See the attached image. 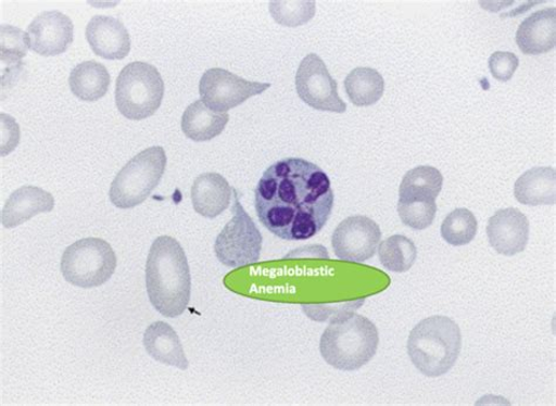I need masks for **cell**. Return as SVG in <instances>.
<instances>
[{
	"label": "cell",
	"mask_w": 556,
	"mask_h": 406,
	"mask_svg": "<svg viewBox=\"0 0 556 406\" xmlns=\"http://www.w3.org/2000/svg\"><path fill=\"white\" fill-rule=\"evenodd\" d=\"M0 60L3 65H11L21 63L23 58L27 54L30 48V38L27 33H24L18 27L11 25L0 26Z\"/></svg>",
	"instance_id": "4316f807"
},
{
	"label": "cell",
	"mask_w": 556,
	"mask_h": 406,
	"mask_svg": "<svg viewBox=\"0 0 556 406\" xmlns=\"http://www.w3.org/2000/svg\"><path fill=\"white\" fill-rule=\"evenodd\" d=\"M442 173L431 166L408 170L400 187V201H435L443 190Z\"/></svg>",
	"instance_id": "603a6c76"
},
{
	"label": "cell",
	"mask_w": 556,
	"mask_h": 406,
	"mask_svg": "<svg viewBox=\"0 0 556 406\" xmlns=\"http://www.w3.org/2000/svg\"><path fill=\"white\" fill-rule=\"evenodd\" d=\"M233 216L217 236L214 252L219 263L237 269L258 263L263 238L252 217L242 207L237 190H233Z\"/></svg>",
	"instance_id": "ba28073f"
},
{
	"label": "cell",
	"mask_w": 556,
	"mask_h": 406,
	"mask_svg": "<svg viewBox=\"0 0 556 406\" xmlns=\"http://www.w3.org/2000/svg\"><path fill=\"white\" fill-rule=\"evenodd\" d=\"M269 11L276 23L296 27L309 23L316 13L315 2H271Z\"/></svg>",
	"instance_id": "484cf974"
},
{
	"label": "cell",
	"mask_w": 556,
	"mask_h": 406,
	"mask_svg": "<svg viewBox=\"0 0 556 406\" xmlns=\"http://www.w3.org/2000/svg\"><path fill=\"white\" fill-rule=\"evenodd\" d=\"M165 83L157 68L135 62L123 68L115 86V104L125 118L143 120L160 109Z\"/></svg>",
	"instance_id": "5b68a950"
},
{
	"label": "cell",
	"mask_w": 556,
	"mask_h": 406,
	"mask_svg": "<svg viewBox=\"0 0 556 406\" xmlns=\"http://www.w3.org/2000/svg\"><path fill=\"white\" fill-rule=\"evenodd\" d=\"M492 249L505 256H515L526 250L530 240V221L517 208L494 213L488 225Z\"/></svg>",
	"instance_id": "4fadbf2b"
},
{
	"label": "cell",
	"mask_w": 556,
	"mask_h": 406,
	"mask_svg": "<svg viewBox=\"0 0 556 406\" xmlns=\"http://www.w3.org/2000/svg\"><path fill=\"white\" fill-rule=\"evenodd\" d=\"M334 194L327 173L301 157H289L263 173L255 190L260 223L286 241L314 238L331 216Z\"/></svg>",
	"instance_id": "6da1fadb"
},
{
	"label": "cell",
	"mask_w": 556,
	"mask_h": 406,
	"mask_svg": "<svg viewBox=\"0 0 556 406\" xmlns=\"http://www.w3.org/2000/svg\"><path fill=\"white\" fill-rule=\"evenodd\" d=\"M382 230L368 216H350L332 234L334 255L346 263L363 264L377 252Z\"/></svg>",
	"instance_id": "8fae6325"
},
{
	"label": "cell",
	"mask_w": 556,
	"mask_h": 406,
	"mask_svg": "<svg viewBox=\"0 0 556 406\" xmlns=\"http://www.w3.org/2000/svg\"><path fill=\"white\" fill-rule=\"evenodd\" d=\"M232 193V188L219 174H201L192 187L194 211L207 219H214L229 207Z\"/></svg>",
	"instance_id": "e0dca14e"
},
{
	"label": "cell",
	"mask_w": 556,
	"mask_h": 406,
	"mask_svg": "<svg viewBox=\"0 0 556 406\" xmlns=\"http://www.w3.org/2000/svg\"><path fill=\"white\" fill-rule=\"evenodd\" d=\"M54 208V198L42 188L24 186L7 200L0 215L5 228H16L40 213H50Z\"/></svg>",
	"instance_id": "9a60e30c"
},
{
	"label": "cell",
	"mask_w": 556,
	"mask_h": 406,
	"mask_svg": "<svg viewBox=\"0 0 556 406\" xmlns=\"http://www.w3.org/2000/svg\"><path fill=\"white\" fill-rule=\"evenodd\" d=\"M380 264L390 271L405 272L412 269L417 259V246L403 236H393L379 244Z\"/></svg>",
	"instance_id": "cb8c5ba5"
},
{
	"label": "cell",
	"mask_w": 556,
	"mask_h": 406,
	"mask_svg": "<svg viewBox=\"0 0 556 406\" xmlns=\"http://www.w3.org/2000/svg\"><path fill=\"white\" fill-rule=\"evenodd\" d=\"M73 94L83 101H97L104 97L111 85L108 68L97 62H84L72 69L68 78Z\"/></svg>",
	"instance_id": "44dd1931"
},
{
	"label": "cell",
	"mask_w": 556,
	"mask_h": 406,
	"mask_svg": "<svg viewBox=\"0 0 556 406\" xmlns=\"http://www.w3.org/2000/svg\"><path fill=\"white\" fill-rule=\"evenodd\" d=\"M116 264L118 261L109 242L89 238L67 246L61 269L68 283L90 289L106 283L112 278Z\"/></svg>",
	"instance_id": "52a82bcc"
},
{
	"label": "cell",
	"mask_w": 556,
	"mask_h": 406,
	"mask_svg": "<svg viewBox=\"0 0 556 406\" xmlns=\"http://www.w3.org/2000/svg\"><path fill=\"white\" fill-rule=\"evenodd\" d=\"M75 26L61 11H47L37 16L27 27L30 49L43 56L63 54L73 41Z\"/></svg>",
	"instance_id": "7c38bea8"
},
{
	"label": "cell",
	"mask_w": 556,
	"mask_h": 406,
	"mask_svg": "<svg viewBox=\"0 0 556 406\" xmlns=\"http://www.w3.org/2000/svg\"><path fill=\"white\" fill-rule=\"evenodd\" d=\"M443 239L451 245H466L473 241L478 231L475 214L466 208L450 213L441 228Z\"/></svg>",
	"instance_id": "d4e9b609"
},
{
	"label": "cell",
	"mask_w": 556,
	"mask_h": 406,
	"mask_svg": "<svg viewBox=\"0 0 556 406\" xmlns=\"http://www.w3.org/2000/svg\"><path fill=\"white\" fill-rule=\"evenodd\" d=\"M462 332L446 316H431L420 321L407 341V354L414 366L428 377L447 373L459 357Z\"/></svg>",
	"instance_id": "277c9868"
},
{
	"label": "cell",
	"mask_w": 556,
	"mask_h": 406,
	"mask_svg": "<svg viewBox=\"0 0 556 406\" xmlns=\"http://www.w3.org/2000/svg\"><path fill=\"white\" fill-rule=\"evenodd\" d=\"M86 39L92 51L108 61H122L130 51L127 28L114 17L94 16L87 24Z\"/></svg>",
	"instance_id": "5bb4252c"
},
{
	"label": "cell",
	"mask_w": 556,
	"mask_h": 406,
	"mask_svg": "<svg viewBox=\"0 0 556 406\" xmlns=\"http://www.w3.org/2000/svg\"><path fill=\"white\" fill-rule=\"evenodd\" d=\"M378 344L377 327L354 313L331 321L320 338L319 352L334 369L356 371L375 357Z\"/></svg>",
	"instance_id": "3957f363"
},
{
	"label": "cell",
	"mask_w": 556,
	"mask_h": 406,
	"mask_svg": "<svg viewBox=\"0 0 556 406\" xmlns=\"http://www.w3.org/2000/svg\"><path fill=\"white\" fill-rule=\"evenodd\" d=\"M515 196L526 206L555 205V169L534 167L523 173L515 185Z\"/></svg>",
	"instance_id": "d6986e66"
},
{
	"label": "cell",
	"mask_w": 556,
	"mask_h": 406,
	"mask_svg": "<svg viewBox=\"0 0 556 406\" xmlns=\"http://www.w3.org/2000/svg\"><path fill=\"white\" fill-rule=\"evenodd\" d=\"M143 346L146 352L161 365L181 370H187L189 367L178 333L166 322L157 321L146 329Z\"/></svg>",
	"instance_id": "ac0fdd59"
},
{
	"label": "cell",
	"mask_w": 556,
	"mask_h": 406,
	"mask_svg": "<svg viewBox=\"0 0 556 406\" xmlns=\"http://www.w3.org/2000/svg\"><path fill=\"white\" fill-rule=\"evenodd\" d=\"M228 122V113L213 111L198 100L185 111L181 128L188 139L204 142L222 135Z\"/></svg>",
	"instance_id": "ffe728a7"
},
{
	"label": "cell",
	"mask_w": 556,
	"mask_h": 406,
	"mask_svg": "<svg viewBox=\"0 0 556 406\" xmlns=\"http://www.w3.org/2000/svg\"><path fill=\"white\" fill-rule=\"evenodd\" d=\"M166 166V152L160 147L131 157L111 185L110 200L113 205L121 210L141 205L163 179Z\"/></svg>",
	"instance_id": "8992f818"
},
{
	"label": "cell",
	"mask_w": 556,
	"mask_h": 406,
	"mask_svg": "<svg viewBox=\"0 0 556 406\" xmlns=\"http://www.w3.org/2000/svg\"><path fill=\"white\" fill-rule=\"evenodd\" d=\"M399 214L405 226L424 230L434 221L437 203L435 201H399Z\"/></svg>",
	"instance_id": "83f0119b"
},
{
	"label": "cell",
	"mask_w": 556,
	"mask_h": 406,
	"mask_svg": "<svg viewBox=\"0 0 556 406\" xmlns=\"http://www.w3.org/2000/svg\"><path fill=\"white\" fill-rule=\"evenodd\" d=\"M489 67L494 79L506 83L515 76L519 58L511 52H495L490 56Z\"/></svg>",
	"instance_id": "f1b7e54d"
},
{
	"label": "cell",
	"mask_w": 556,
	"mask_h": 406,
	"mask_svg": "<svg viewBox=\"0 0 556 406\" xmlns=\"http://www.w3.org/2000/svg\"><path fill=\"white\" fill-rule=\"evenodd\" d=\"M146 289L152 306L161 315L181 316L192 295V277L182 245L170 237L152 243L146 264Z\"/></svg>",
	"instance_id": "7a4b0ae2"
},
{
	"label": "cell",
	"mask_w": 556,
	"mask_h": 406,
	"mask_svg": "<svg viewBox=\"0 0 556 406\" xmlns=\"http://www.w3.org/2000/svg\"><path fill=\"white\" fill-rule=\"evenodd\" d=\"M270 84L248 81L224 68L204 72L199 85L201 101L219 113H227L244 103L249 98L267 91Z\"/></svg>",
	"instance_id": "9c48e42d"
},
{
	"label": "cell",
	"mask_w": 556,
	"mask_h": 406,
	"mask_svg": "<svg viewBox=\"0 0 556 406\" xmlns=\"http://www.w3.org/2000/svg\"><path fill=\"white\" fill-rule=\"evenodd\" d=\"M351 103L359 107L372 106L383 97L386 81L378 71L357 67L351 71L344 81Z\"/></svg>",
	"instance_id": "7402d4cb"
},
{
	"label": "cell",
	"mask_w": 556,
	"mask_h": 406,
	"mask_svg": "<svg viewBox=\"0 0 556 406\" xmlns=\"http://www.w3.org/2000/svg\"><path fill=\"white\" fill-rule=\"evenodd\" d=\"M296 91L304 103L314 110L333 113L346 111V104L339 96L338 83L315 53L306 55L298 69Z\"/></svg>",
	"instance_id": "30bf717a"
},
{
	"label": "cell",
	"mask_w": 556,
	"mask_h": 406,
	"mask_svg": "<svg viewBox=\"0 0 556 406\" xmlns=\"http://www.w3.org/2000/svg\"><path fill=\"white\" fill-rule=\"evenodd\" d=\"M516 40L527 55L552 51L556 43V9L541 10L527 17L518 28Z\"/></svg>",
	"instance_id": "2e32d148"
}]
</instances>
